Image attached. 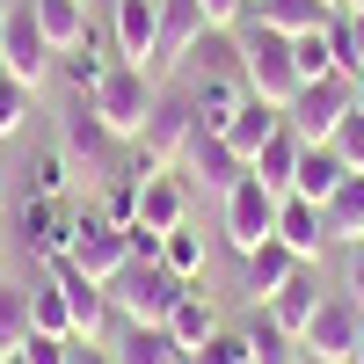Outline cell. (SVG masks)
Returning <instances> with one entry per match:
<instances>
[{"mask_svg": "<svg viewBox=\"0 0 364 364\" xmlns=\"http://www.w3.org/2000/svg\"><path fill=\"white\" fill-rule=\"evenodd\" d=\"M240 336H248L255 364H299V357H306V343H299L291 328H277V321H269V306H255L248 321H240Z\"/></svg>", "mask_w": 364, "mask_h": 364, "instance_id": "cell-27", "label": "cell"}, {"mask_svg": "<svg viewBox=\"0 0 364 364\" xmlns=\"http://www.w3.org/2000/svg\"><path fill=\"white\" fill-rule=\"evenodd\" d=\"M161 44V0H117L109 8V51L132 58V66H154Z\"/></svg>", "mask_w": 364, "mask_h": 364, "instance_id": "cell-15", "label": "cell"}, {"mask_svg": "<svg viewBox=\"0 0 364 364\" xmlns=\"http://www.w3.org/2000/svg\"><path fill=\"white\" fill-rule=\"evenodd\" d=\"M190 139H197V102H190V80L182 87H168L161 80V102H154V117H146V132L132 139V146H146L161 168H175L182 154H190Z\"/></svg>", "mask_w": 364, "mask_h": 364, "instance_id": "cell-8", "label": "cell"}, {"mask_svg": "<svg viewBox=\"0 0 364 364\" xmlns=\"http://www.w3.org/2000/svg\"><path fill=\"white\" fill-rule=\"evenodd\" d=\"M0 364H8V350H0Z\"/></svg>", "mask_w": 364, "mask_h": 364, "instance_id": "cell-51", "label": "cell"}, {"mask_svg": "<svg viewBox=\"0 0 364 364\" xmlns=\"http://www.w3.org/2000/svg\"><path fill=\"white\" fill-rule=\"evenodd\" d=\"M233 44H240V73H248V95L262 102H277L291 109V95L306 87V73H299V58H291V37H277V29H262L255 15L233 29Z\"/></svg>", "mask_w": 364, "mask_h": 364, "instance_id": "cell-1", "label": "cell"}, {"mask_svg": "<svg viewBox=\"0 0 364 364\" xmlns=\"http://www.w3.org/2000/svg\"><path fill=\"white\" fill-rule=\"evenodd\" d=\"M22 175H29V197H66L73 190V154H66V146H44Z\"/></svg>", "mask_w": 364, "mask_h": 364, "instance_id": "cell-33", "label": "cell"}, {"mask_svg": "<svg viewBox=\"0 0 364 364\" xmlns=\"http://www.w3.org/2000/svg\"><path fill=\"white\" fill-rule=\"evenodd\" d=\"M277 124H284V109H277V102H262V95H248V102H240V109H233V124H226L219 139L233 146V154H240V161H255V154H262V146H269V139H277Z\"/></svg>", "mask_w": 364, "mask_h": 364, "instance_id": "cell-21", "label": "cell"}, {"mask_svg": "<svg viewBox=\"0 0 364 364\" xmlns=\"http://www.w3.org/2000/svg\"><path fill=\"white\" fill-rule=\"evenodd\" d=\"M321 262H299L291 269V277H284V291L277 299H269V321H277V328H291V336H306V321L321 314Z\"/></svg>", "mask_w": 364, "mask_h": 364, "instance_id": "cell-18", "label": "cell"}, {"mask_svg": "<svg viewBox=\"0 0 364 364\" xmlns=\"http://www.w3.org/2000/svg\"><path fill=\"white\" fill-rule=\"evenodd\" d=\"M343 8H364V0H343Z\"/></svg>", "mask_w": 364, "mask_h": 364, "instance_id": "cell-50", "label": "cell"}, {"mask_svg": "<svg viewBox=\"0 0 364 364\" xmlns=\"http://www.w3.org/2000/svg\"><path fill=\"white\" fill-rule=\"evenodd\" d=\"M182 219H190V190L175 182V168L154 175V182H139V226L146 233H175Z\"/></svg>", "mask_w": 364, "mask_h": 364, "instance_id": "cell-22", "label": "cell"}, {"mask_svg": "<svg viewBox=\"0 0 364 364\" xmlns=\"http://www.w3.org/2000/svg\"><path fill=\"white\" fill-rule=\"evenodd\" d=\"M109 66H117V51H102V29H95V37H87V44L58 51V73H66V87H73L80 102L95 95V87H102V73H109Z\"/></svg>", "mask_w": 364, "mask_h": 364, "instance_id": "cell-29", "label": "cell"}, {"mask_svg": "<svg viewBox=\"0 0 364 364\" xmlns=\"http://www.w3.org/2000/svg\"><path fill=\"white\" fill-rule=\"evenodd\" d=\"M219 328H226V321H219V306L204 299V277H197L190 291L175 299V314H168V336H175V350H182V357H197L211 336H219Z\"/></svg>", "mask_w": 364, "mask_h": 364, "instance_id": "cell-19", "label": "cell"}, {"mask_svg": "<svg viewBox=\"0 0 364 364\" xmlns=\"http://www.w3.org/2000/svg\"><path fill=\"white\" fill-rule=\"evenodd\" d=\"M343 154H336V146H299V175H291V197H314V204H328V197H336L343 190Z\"/></svg>", "mask_w": 364, "mask_h": 364, "instance_id": "cell-23", "label": "cell"}, {"mask_svg": "<svg viewBox=\"0 0 364 364\" xmlns=\"http://www.w3.org/2000/svg\"><path fill=\"white\" fill-rule=\"evenodd\" d=\"M299 364H328V357H299Z\"/></svg>", "mask_w": 364, "mask_h": 364, "instance_id": "cell-48", "label": "cell"}, {"mask_svg": "<svg viewBox=\"0 0 364 364\" xmlns=\"http://www.w3.org/2000/svg\"><path fill=\"white\" fill-rule=\"evenodd\" d=\"M328 8H343V0H328ZM343 15H350V8H343Z\"/></svg>", "mask_w": 364, "mask_h": 364, "instance_id": "cell-49", "label": "cell"}, {"mask_svg": "<svg viewBox=\"0 0 364 364\" xmlns=\"http://www.w3.org/2000/svg\"><path fill=\"white\" fill-rule=\"evenodd\" d=\"M182 291H190V284H182L168 262H124L117 284H109V306H117V321H132V328H168Z\"/></svg>", "mask_w": 364, "mask_h": 364, "instance_id": "cell-3", "label": "cell"}, {"mask_svg": "<svg viewBox=\"0 0 364 364\" xmlns=\"http://www.w3.org/2000/svg\"><path fill=\"white\" fill-rule=\"evenodd\" d=\"M58 146H66V154H73V168H87V175H124V161H117V154H124V139H109V124H102V117H95V102H66V109H58Z\"/></svg>", "mask_w": 364, "mask_h": 364, "instance_id": "cell-6", "label": "cell"}, {"mask_svg": "<svg viewBox=\"0 0 364 364\" xmlns=\"http://www.w3.org/2000/svg\"><path fill=\"white\" fill-rule=\"evenodd\" d=\"M291 58H299V73H306V80L336 73V58H328V29H306V37H291Z\"/></svg>", "mask_w": 364, "mask_h": 364, "instance_id": "cell-39", "label": "cell"}, {"mask_svg": "<svg viewBox=\"0 0 364 364\" xmlns=\"http://www.w3.org/2000/svg\"><path fill=\"white\" fill-rule=\"evenodd\" d=\"M350 291L364 299V240H357V248H350Z\"/></svg>", "mask_w": 364, "mask_h": 364, "instance_id": "cell-43", "label": "cell"}, {"mask_svg": "<svg viewBox=\"0 0 364 364\" xmlns=\"http://www.w3.org/2000/svg\"><path fill=\"white\" fill-rule=\"evenodd\" d=\"M109 364H182V350H175V336L168 328H117V343H109Z\"/></svg>", "mask_w": 364, "mask_h": 364, "instance_id": "cell-28", "label": "cell"}, {"mask_svg": "<svg viewBox=\"0 0 364 364\" xmlns=\"http://www.w3.org/2000/svg\"><path fill=\"white\" fill-rule=\"evenodd\" d=\"M29 336H37V328H29V284H8V277H0V350H22Z\"/></svg>", "mask_w": 364, "mask_h": 364, "instance_id": "cell-34", "label": "cell"}, {"mask_svg": "<svg viewBox=\"0 0 364 364\" xmlns=\"http://www.w3.org/2000/svg\"><path fill=\"white\" fill-rule=\"evenodd\" d=\"M73 269H87L95 284H117V269L132 262V233L124 226H109L95 204H80L73 211V255H66Z\"/></svg>", "mask_w": 364, "mask_h": 364, "instance_id": "cell-7", "label": "cell"}, {"mask_svg": "<svg viewBox=\"0 0 364 364\" xmlns=\"http://www.w3.org/2000/svg\"><path fill=\"white\" fill-rule=\"evenodd\" d=\"M357 336H364V299L357 291H328L321 314L306 321V357H328V364H350L357 357Z\"/></svg>", "mask_w": 364, "mask_h": 364, "instance_id": "cell-9", "label": "cell"}, {"mask_svg": "<svg viewBox=\"0 0 364 364\" xmlns=\"http://www.w3.org/2000/svg\"><path fill=\"white\" fill-rule=\"evenodd\" d=\"M343 8H328V0H255V22L277 29V37H306V29H328Z\"/></svg>", "mask_w": 364, "mask_h": 364, "instance_id": "cell-24", "label": "cell"}, {"mask_svg": "<svg viewBox=\"0 0 364 364\" xmlns=\"http://www.w3.org/2000/svg\"><path fill=\"white\" fill-rule=\"evenodd\" d=\"M51 277H58V291H66V306H73V343H102V328H109V284H95L87 269H73V262H51Z\"/></svg>", "mask_w": 364, "mask_h": 364, "instance_id": "cell-12", "label": "cell"}, {"mask_svg": "<svg viewBox=\"0 0 364 364\" xmlns=\"http://www.w3.org/2000/svg\"><path fill=\"white\" fill-rule=\"evenodd\" d=\"M277 240H284L299 262H321V248H328V211L314 197H284L277 204Z\"/></svg>", "mask_w": 364, "mask_h": 364, "instance_id": "cell-17", "label": "cell"}, {"mask_svg": "<svg viewBox=\"0 0 364 364\" xmlns=\"http://www.w3.org/2000/svg\"><path fill=\"white\" fill-rule=\"evenodd\" d=\"M29 328H37V336H73V306H66V291H58V277L29 284Z\"/></svg>", "mask_w": 364, "mask_h": 364, "instance_id": "cell-31", "label": "cell"}, {"mask_svg": "<svg viewBox=\"0 0 364 364\" xmlns=\"http://www.w3.org/2000/svg\"><path fill=\"white\" fill-rule=\"evenodd\" d=\"M161 262L175 269L182 284H197V277H204V233H197L190 219H182L175 233H161Z\"/></svg>", "mask_w": 364, "mask_h": 364, "instance_id": "cell-32", "label": "cell"}, {"mask_svg": "<svg viewBox=\"0 0 364 364\" xmlns=\"http://www.w3.org/2000/svg\"><path fill=\"white\" fill-rule=\"evenodd\" d=\"M328 58H336V73L364 80V51H357V22H350V15H336V22H328Z\"/></svg>", "mask_w": 364, "mask_h": 364, "instance_id": "cell-37", "label": "cell"}, {"mask_svg": "<svg viewBox=\"0 0 364 364\" xmlns=\"http://www.w3.org/2000/svg\"><path fill=\"white\" fill-rule=\"evenodd\" d=\"M8 8H15V0H0V22H8Z\"/></svg>", "mask_w": 364, "mask_h": 364, "instance_id": "cell-47", "label": "cell"}, {"mask_svg": "<svg viewBox=\"0 0 364 364\" xmlns=\"http://www.w3.org/2000/svg\"><path fill=\"white\" fill-rule=\"evenodd\" d=\"M357 117H364V80H357Z\"/></svg>", "mask_w": 364, "mask_h": 364, "instance_id": "cell-45", "label": "cell"}, {"mask_svg": "<svg viewBox=\"0 0 364 364\" xmlns=\"http://www.w3.org/2000/svg\"><path fill=\"white\" fill-rule=\"evenodd\" d=\"M321 211H328V240L357 248V240H364V175H343V190L328 197Z\"/></svg>", "mask_w": 364, "mask_h": 364, "instance_id": "cell-30", "label": "cell"}, {"mask_svg": "<svg viewBox=\"0 0 364 364\" xmlns=\"http://www.w3.org/2000/svg\"><path fill=\"white\" fill-rule=\"evenodd\" d=\"M350 364H364V336H357V357H350Z\"/></svg>", "mask_w": 364, "mask_h": 364, "instance_id": "cell-46", "label": "cell"}, {"mask_svg": "<svg viewBox=\"0 0 364 364\" xmlns=\"http://www.w3.org/2000/svg\"><path fill=\"white\" fill-rule=\"evenodd\" d=\"M299 146H306V139H299L291 124H277V139H269L262 154L248 161V168H255V182H262V190H277V197H291V175H299Z\"/></svg>", "mask_w": 364, "mask_h": 364, "instance_id": "cell-26", "label": "cell"}, {"mask_svg": "<svg viewBox=\"0 0 364 364\" xmlns=\"http://www.w3.org/2000/svg\"><path fill=\"white\" fill-rule=\"evenodd\" d=\"M22 240L37 262H66L73 255V211L66 197H22Z\"/></svg>", "mask_w": 364, "mask_h": 364, "instance_id": "cell-11", "label": "cell"}, {"mask_svg": "<svg viewBox=\"0 0 364 364\" xmlns=\"http://www.w3.org/2000/svg\"><path fill=\"white\" fill-rule=\"evenodd\" d=\"M350 22H357V51H364V8H350Z\"/></svg>", "mask_w": 364, "mask_h": 364, "instance_id": "cell-44", "label": "cell"}, {"mask_svg": "<svg viewBox=\"0 0 364 364\" xmlns=\"http://www.w3.org/2000/svg\"><path fill=\"white\" fill-rule=\"evenodd\" d=\"M197 44H204V8H197V0H161V44H154V66H146V73L168 80Z\"/></svg>", "mask_w": 364, "mask_h": 364, "instance_id": "cell-14", "label": "cell"}, {"mask_svg": "<svg viewBox=\"0 0 364 364\" xmlns=\"http://www.w3.org/2000/svg\"><path fill=\"white\" fill-rule=\"evenodd\" d=\"M87 102H95V117L109 124V139H124V146H132V139L146 132V117H154V102H161V80L146 73V66H132V58H117Z\"/></svg>", "mask_w": 364, "mask_h": 364, "instance_id": "cell-2", "label": "cell"}, {"mask_svg": "<svg viewBox=\"0 0 364 364\" xmlns=\"http://www.w3.org/2000/svg\"><path fill=\"white\" fill-rule=\"evenodd\" d=\"M182 161H190V175L204 182V190H219V197H233L240 182L255 175V168L240 161V154H233V146H226L219 132H197V139H190V154H182Z\"/></svg>", "mask_w": 364, "mask_h": 364, "instance_id": "cell-16", "label": "cell"}, {"mask_svg": "<svg viewBox=\"0 0 364 364\" xmlns=\"http://www.w3.org/2000/svg\"><path fill=\"white\" fill-rule=\"evenodd\" d=\"M291 269H299V255L284 248V240H262L255 255H240V291H248L255 306H269V299L284 291V277H291Z\"/></svg>", "mask_w": 364, "mask_h": 364, "instance_id": "cell-20", "label": "cell"}, {"mask_svg": "<svg viewBox=\"0 0 364 364\" xmlns=\"http://www.w3.org/2000/svg\"><path fill=\"white\" fill-rule=\"evenodd\" d=\"M51 66H58V51H51L44 29H37V8H29V0H15L8 22H0V73H15L22 87H44Z\"/></svg>", "mask_w": 364, "mask_h": 364, "instance_id": "cell-5", "label": "cell"}, {"mask_svg": "<svg viewBox=\"0 0 364 364\" xmlns=\"http://www.w3.org/2000/svg\"><path fill=\"white\" fill-rule=\"evenodd\" d=\"M37 8V29L51 37V51H73L95 37V22H87V0H29Z\"/></svg>", "mask_w": 364, "mask_h": 364, "instance_id": "cell-25", "label": "cell"}, {"mask_svg": "<svg viewBox=\"0 0 364 364\" xmlns=\"http://www.w3.org/2000/svg\"><path fill=\"white\" fill-rule=\"evenodd\" d=\"M328 146H336V154H343V168H350V175H364V117H357V109L343 117V132L328 139Z\"/></svg>", "mask_w": 364, "mask_h": 364, "instance_id": "cell-40", "label": "cell"}, {"mask_svg": "<svg viewBox=\"0 0 364 364\" xmlns=\"http://www.w3.org/2000/svg\"><path fill=\"white\" fill-rule=\"evenodd\" d=\"M277 204H284V197L262 190V182L248 175V182L226 197V248H233V255H255L262 240H277Z\"/></svg>", "mask_w": 364, "mask_h": 364, "instance_id": "cell-10", "label": "cell"}, {"mask_svg": "<svg viewBox=\"0 0 364 364\" xmlns=\"http://www.w3.org/2000/svg\"><path fill=\"white\" fill-rule=\"evenodd\" d=\"M190 364H255V350H248V336H240V328H219V336H211Z\"/></svg>", "mask_w": 364, "mask_h": 364, "instance_id": "cell-38", "label": "cell"}, {"mask_svg": "<svg viewBox=\"0 0 364 364\" xmlns=\"http://www.w3.org/2000/svg\"><path fill=\"white\" fill-rule=\"evenodd\" d=\"M95 211H102L109 226H139V182H132V175H109L102 197H95Z\"/></svg>", "mask_w": 364, "mask_h": 364, "instance_id": "cell-36", "label": "cell"}, {"mask_svg": "<svg viewBox=\"0 0 364 364\" xmlns=\"http://www.w3.org/2000/svg\"><path fill=\"white\" fill-rule=\"evenodd\" d=\"M197 8H204V29H240L255 15V0H197Z\"/></svg>", "mask_w": 364, "mask_h": 364, "instance_id": "cell-41", "label": "cell"}, {"mask_svg": "<svg viewBox=\"0 0 364 364\" xmlns=\"http://www.w3.org/2000/svg\"><path fill=\"white\" fill-rule=\"evenodd\" d=\"M190 102H197V132H226L233 109L248 102V73H240V66H204L190 80Z\"/></svg>", "mask_w": 364, "mask_h": 364, "instance_id": "cell-13", "label": "cell"}, {"mask_svg": "<svg viewBox=\"0 0 364 364\" xmlns=\"http://www.w3.org/2000/svg\"><path fill=\"white\" fill-rule=\"evenodd\" d=\"M73 364H109V343H73Z\"/></svg>", "mask_w": 364, "mask_h": 364, "instance_id": "cell-42", "label": "cell"}, {"mask_svg": "<svg viewBox=\"0 0 364 364\" xmlns=\"http://www.w3.org/2000/svg\"><path fill=\"white\" fill-rule=\"evenodd\" d=\"M29 117H37V87H22L15 73H0V139H15Z\"/></svg>", "mask_w": 364, "mask_h": 364, "instance_id": "cell-35", "label": "cell"}, {"mask_svg": "<svg viewBox=\"0 0 364 364\" xmlns=\"http://www.w3.org/2000/svg\"><path fill=\"white\" fill-rule=\"evenodd\" d=\"M350 109H357V80H350V73H321V80H306V87L291 95L284 124L306 139V146H328V139L343 132V117H350Z\"/></svg>", "mask_w": 364, "mask_h": 364, "instance_id": "cell-4", "label": "cell"}]
</instances>
